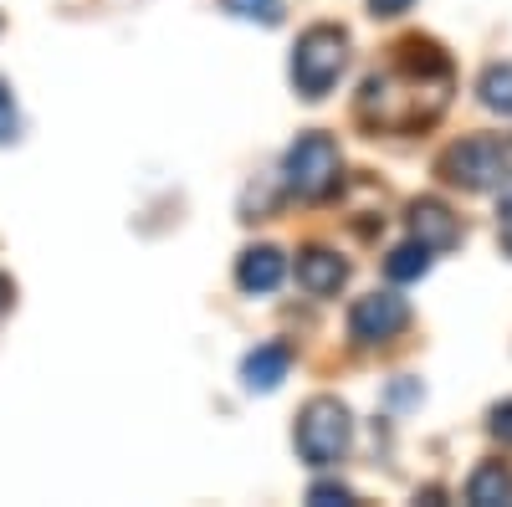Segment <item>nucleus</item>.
I'll return each mask as SVG.
<instances>
[{
	"mask_svg": "<svg viewBox=\"0 0 512 507\" xmlns=\"http://www.w3.org/2000/svg\"><path fill=\"white\" fill-rule=\"evenodd\" d=\"M492 436H497V441H512V400L492 410Z\"/></svg>",
	"mask_w": 512,
	"mask_h": 507,
	"instance_id": "a211bd4d",
	"label": "nucleus"
},
{
	"mask_svg": "<svg viewBox=\"0 0 512 507\" xmlns=\"http://www.w3.org/2000/svg\"><path fill=\"white\" fill-rule=\"evenodd\" d=\"M287 369H292V354H287V344H262L256 354H246V364H241V379H246V390H277L282 379H287Z\"/></svg>",
	"mask_w": 512,
	"mask_h": 507,
	"instance_id": "9d476101",
	"label": "nucleus"
},
{
	"mask_svg": "<svg viewBox=\"0 0 512 507\" xmlns=\"http://www.w3.org/2000/svg\"><path fill=\"white\" fill-rule=\"evenodd\" d=\"M466 502H472V507L512 502V472L502 467V461H487V467H477L472 482H466Z\"/></svg>",
	"mask_w": 512,
	"mask_h": 507,
	"instance_id": "9b49d317",
	"label": "nucleus"
},
{
	"mask_svg": "<svg viewBox=\"0 0 512 507\" xmlns=\"http://www.w3.org/2000/svg\"><path fill=\"white\" fill-rule=\"evenodd\" d=\"M497 236H502L507 257H512V180H507V185H502V195H497Z\"/></svg>",
	"mask_w": 512,
	"mask_h": 507,
	"instance_id": "dca6fc26",
	"label": "nucleus"
},
{
	"mask_svg": "<svg viewBox=\"0 0 512 507\" xmlns=\"http://www.w3.org/2000/svg\"><path fill=\"white\" fill-rule=\"evenodd\" d=\"M226 11H231V16H241V21L277 26V21H282V0H226Z\"/></svg>",
	"mask_w": 512,
	"mask_h": 507,
	"instance_id": "4468645a",
	"label": "nucleus"
},
{
	"mask_svg": "<svg viewBox=\"0 0 512 507\" xmlns=\"http://www.w3.org/2000/svg\"><path fill=\"white\" fill-rule=\"evenodd\" d=\"M410 231H415V241H425L431 251H446V246L461 241V226H456V216H451L441 200H415V210H410Z\"/></svg>",
	"mask_w": 512,
	"mask_h": 507,
	"instance_id": "6e6552de",
	"label": "nucleus"
},
{
	"mask_svg": "<svg viewBox=\"0 0 512 507\" xmlns=\"http://www.w3.org/2000/svg\"><path fill=\"white\" fill-rule=\"evenodd\" d=\"M482 103L492 113H507L512 118V67H487L482 72Z\"/></svg>",
	"mask_w": 512,
	"mask_h": 507,
	"instance_id": "ddd939ff",
	"label": "nucleus"
},
{
	"mask_svg": "<svg viewBox=\"0 0 512 507\" xmlns=\"http://www.w3.org/2000/svg\"><path fill=\"white\" fill-rule=\"evenodd\" d=\"M451 98V62L431 41H400L395 62L379 67L359 88V123L379 134H415L436 123Z\"/></svg>",
	"mask_w": 512,
	"mask_h": 507,
	"instance_id": "f257e3e1",
	"label": "nucleus"
},
{
	"mask_svg": "<svg viewBox=\"0 0 512 507\" xmlns=\"http://www.w3.org/2000/svg\"><path fill=\"white\" fill-rule=\"evenodd\" d=\"M369 11L374 16H400V11H410V0H369Z\"/></svg>",
	"mask_w": 512,
	"mask_h": 507,
	"instance_id": "6ab92c4d",
	"label": "nucleus"
},
{
	"mask_svg": "<svg viewBox=\"0 0 512 507\" xmlns=\"http://www.w3.org/2000/svg\"><path fill=\"white\" fill-rule=\"evenodd\" d=\"M405 323H410V303L395 298V292H369L349 308V333L359 344H390Z\"/></svg>",
	"mask_w": 512,
	"mask_h": 507,
	"instance_id": "423d86ee",
	"label": "nucleus"
},
{
	"mask_svg": "<svg viewBox=\"0 0 512 507\" xmlns=\"http://www.w3.org/2000/svg\"><path fill=\"white\" fill-rule=\"evenodd\" d=\"M384 272H390L395 282H415V277H425V272H431V246H425V241H405V246H395V251H390V262H384Z\"/></svg>",
	"mask_w": 512,
	"mask_h": 507,
	"instance_id": "f8f14e48",
	"label": "nucleus"
},
{
	"mask_svg": "<svg viewBox=\"0 0 512 507\" xmlns=\"http://www.w3.org/2000/svg\"><path fill=\"white\" fill-rule=\"evenodd\" d=\"M344 67H349V36L338 26H313V31H303V41L292 52V88L308 103H318L344 77Z\"/></svg>",
	"mask_w": 512,
	"mask_h": 507,
	"instance_id": "f03ea898",
	"label": "nucleus"
},
{
	"mask_svg": "<svg viewBox=\"0 0 512 507\" xmlns=\"http://www.w3.org/2000/svg\"><path fill=\"white\" fill-rule=\"evenodd\" d=\"M287 185L303 200H323L338 185V144L328 134H303L287 149Z\"/></svg>",
	"mask_w": 512,
	"mask_h": 507,
	"instance_id": "20e7f679",
	"label": "nucleus"
},
{
	"mask_svg": "<svg viewBox=\"0 0 512 507\" xmlns=\"http://www.w3.org/2000/svg\"><path fill=\"white\" fill-rule=\"evenodd\" d=\"M282 277H287V257H282L277 246H251V251H241L236 282H241L246 292H277Z\"/></svg>",
	"mask_w": 512,
	"mask_h": 507,
	"instance_id": "0eeeda50",
	"label": "nucleus"
},
{
	"mask_svg": "<svg viewBox=\"0 0 512 507\" xmlns=\"http://www.w3.org/2000/svg\"><path fill=\"white\" fill-rule=\"evenodd\" d=\"M507 169V149L497 139H466L441 159V175L461 190H492Z\"/></svg>",
	"mask_w": 512,
	"mask_h": 507,
	"instance_id": "39448f33",
	"label": "nucleus"
},
{
	"mask_svg": "<svg viewBox=\"0 0 512 507\" xmlns=\"http://www.w3.org/2000/svg\"><path fill=\"white\" fill-rule=\"evenodd\" d=\"M344 277H349V262H338L333 251H323V246H308L303 257H297V282H303L313 298L338 292V287H344Z\"/></svg>",
	"mask_w": 512,
	"mask_h": 507,
	"instance_id": "1a4fd4ad",
	"label": "nucleus"
},
{
	"mask_svg": "<svg viewBox=\"0 0 512 507\" xmlns=\"http://www.w3.org/2000/svg\"><path fill=\"white\" fill-rule=\"evenodd\" d=\"M6 308H11V282L0 277V313H6Z\"/></svg>",
	"mask_w": 512,
	"mask_h": 507,
	"instance_id": "aec40b11",
	"label": "nucleus"
},
{
	"mask_svg": "<svg viewBox=\"0 0 512 507\" xmlns=\"http://www.w3.org/2000/svg\"><path fill=\"white\" fill-rule=\"evenodd\" d=\"M349 441H354V420L338 400L318 395V400H308L303 415H297V456H303L308 467L323 472V467H333V461H344Z\"/></svg>",
	"mask_w": 512,
	"mask_h": 507,
	"instance_id": "7ed1b4c3",
	"label": "nucleus"
},
{
	"mask_svg": "<svg viewBox=\"0 0 512 507\" xmlns=\"http://www.w3.org/2000/svg\"><path fill=\"white\" fill-rule=\"evenodd\" d=\"M308 502H318V507H323V502H349V487H338V482H318V487L308 492Z\"/></svg>",
	"mask_w": 512,
	"mask_h": 507,
	"instance_id": "f3484780",
	"label": "nucleus"
},
{
	"mask_svg": "<svg viewBox=\"0 0 512 507\" xmlns=\"http://www.w3.org/2000/svg\"><path fill=\"white\" fill-rule=\"evenodd\" d=\"M21 134V118H16V103H11V88L0 82V144H11Z\"/></svg>",
	"mask_w": 512,
	"mask_h": 507,
	"instance_id": "2eb2a0df",
	"label": "nucleus"
}]
</instances>
